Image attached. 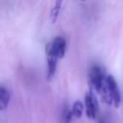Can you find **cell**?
I'll use <instances>...</instances> for the list:
<instances>
[{"mask_svg": "<svg viewBox=\"0 0 123 123\" xmlns=\"http://www.w3.org/2000/svg\"><path fill=\"white\" fill-rule=\"evenodd\" d=\"M106 78L104 69L100 65H93L88 72V81L93 89L98 93L102 94V92L106 88Z\"/></svg>", "mask_w": 123, "mask_h": 123, "instance_id": "1", "label": "cell"}, {"mask_svg": "<svg viewBox=\"0 0 123 123\" xmlns=\"http://www.w3.org/2000/svg\"><path fill=\"white\" fill-rule=\"evenodd\" d=\"M66 41L62 37H56L45 45V53H52L58 59H62L65 54Z\"/></svg>", "mask_w": 123, "mask_h": 123, "instance_id": "2", "label": "cell"}, {"mask_svg": "<svg viewBox=\"0 0 123 123\" xmlns=\"http://www.w3.org/2000/svg\"><path fill=\"white\" fill-rule=\"evenodd\" d=\"M106 84H107V88L111 98L113 106L115 108H118L121 103V95H120V90L115 79L111 75H108L106 78Z\"/></svg>", "mask_w": 123, "mask_h": 123, "instance_id": "3", "label": "cell"}, {"mask_svg": "<svg viewBox=\"0 0 123 123\" xmlns=\"http://www.w3.org/2000/svg\"><path fill=\"white\" fill-rule=\"evenodd\" d=\"M86 114L89 119H94L98 112V101L94 93L90 90L86 94L85 97Z\"/></svg>", "mask_w": 123, "mask_h": 123, "instance_id": "4", "label": "cell"}, {"mask_svg": "<svg viewBox=\"0 0 123 123\" xmlns=\"http://www.w3.org/2000/svg\"><path fill=\"white\" fill-rule=\"evenodd\" d=\"M46 57H47V79L50 81L56 73L57 63L59 59L52 53H46Z\"/></svg>", "mask_w": 123, "mask_h": 123, "instance_id": "5", "label": "cell"}, {"mask_svg": "<svg viewBox=\"0 0 123 123\" xmlns=\"http://www.w3.org/2000/svg\"><path fill=\"white\" fill-rule=\"evenodd\" d=\"M10 92L9 90L5 87V86H1L0 87V109L1 111H5L6 108L9 105L10 102Z\"/></svg>", "mask_w": 123, "mask_h": 123, "instance_id": "6", "label": "cell"}, {"mask_svg": "<svg viewBox=\"0 0 123 123\" xmlns=\"http://www.w3.org/2000/svg\"><path fill=\"white\" fill-rule=\"evenodd\" d=\"M62 5V0H56L55 1V4H54V6L50 12V19H51L52 23H55L57 21L59 13L61 12Z\"/></svg>", "mask_w": 123, "mask_h": 123, "instance_id": "7", "label": "cell"}, {"mask_svg": "<svg viewBox=\"0 0 123 123\" xmlns=\"http://www.w3.org/2000/svg\"><path fill=\"white\" fill-rule=\"evenodd\" d=\"M72 113H73V116L76 117V118H80L84 112V105L81 101L77 100L74 102L73 106H72Z\"/></svg>", "mask_w": 123, "mask_h": 123, "instance_id": "8", "label": "cell"}, {"mask_svg": "<svg viewBox=\"0 0 123 123\" xmlns=\"http://www.w3.org/2000/svg\"><path fill=\"white\" fill-rule=\"evenodd\" d=\"M72 117H73L72 110H69V109L65 108V109H64L63 115H62V121H63V123H70Z\"/></svg>", "mask_w": 123, "mask_h": 123, "instance_id": "9", "label": "cell"}, {"mask_svg": "<svg viewBox=\"0 0 123 123\" xmlns=\"http://www.w3.org/2000/svg\"><path fill=\"white\" fill-rule=\"evenodd\" d=\"M98 123H106V122H105V120H104V118H102V117H100V118H99V121H98Z\"/></svg>", "mask_w": 123, "mask_h": 123, "instance_id": "10", "label": "cell"}, {"mask_svg": "<svg viewBox=\"0 0 123 123\" xmlns=\"http://www.w3.org/2000/svg\"><path fill=\"white\" fill-rule=\"evenodd\" d=\"M82 1H85V0H82Z\"/></svg>", "mask_w": 123, "mask_h": 123, "instance_id": "11", "label": "cell"}]
</instances>
